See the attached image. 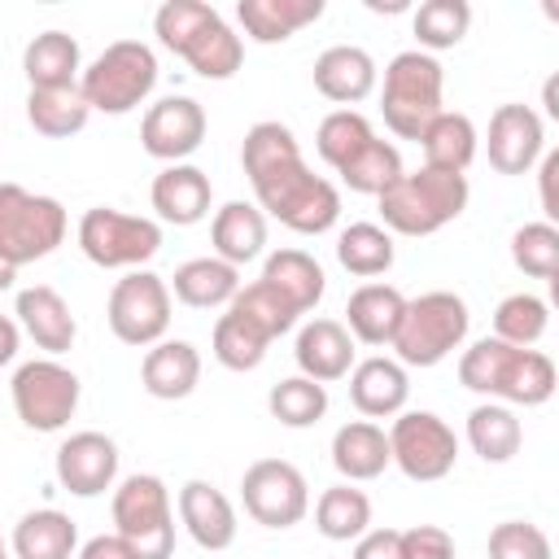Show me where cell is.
Masks as SVG:
<instances>
[{
    "label": "cell",
    "mask_w": 559,
    "mask_h": 559,
    "mask_svg": "<svg viewBox=\"0 0 559 559\" xmlns=\"http://www.w3.org/2000/svg\"><path fill=\"white\" fill-rule=\"evenodd\" d=\"M240 166L253 183L258 210L271 214L275 223H284L288 231L323 236L336 227L341 192L332 179H323L306 166L297 135L284 122H275V118L253 122L245 131V144H240Z\"/></svg>",
    "instance_id": "cell-1"
},
{
    "label": "cell",
    "mask_w": 559,
    "mask_h": 559,
    "mask_svg": "<svg viewBox=\"0 0 559 559\" xmlns=\"http://www.w3.org/2000/svg\"><path fill=\"white\" fill-rule=\"evenodd\" d=\"M459 384L502 406H546L555 397V362L542 349H520L498 336H485L463 349Z\"/></svg>",
    "instance_id": "cell-2"
},
{
    "label": "cell",
    "mask_w": 559,
    "mask_h": 559,
    "mask_svg": "<svg viewBox=\"0 0 559 559\" xmlns=\"http://www.w3.org/2000/svg\"><path fill=\"white\" fill-rule=\"evenodd\" d=\"M153 35L162 39V48L183 57L201 79H231L245 61L240 35L205 0H166L153 13Z\"/></svg>",
    "instance_id": "cell-3"
},
{
    "label": "cell",
    "mask_w": 559,
    "mask_h": 559,
    "mask_svg": "<svg viewBox=\"0 0 559 559\" xmlns=\"http://www.w3.org/2000/svg\"><path fill=\"white\" fill-rule=\"evenodd\" d=\"M467 175H450V170H402L376 201H380V218L384 231L393 236H432L445 223H454L467 210Z\"/></svg>",
    "instance_id": "cell-4"
},
{
    "label": "cell",
    "mask_w": 559,
    "mask_h": 559,
    "mask_svg": "<svg viewBox=\"0 0 559 559\" xmlns=\"http://www.w3.org/2000/svg\"><path fill=\"white\" fill-rule=\"evenodd\" d=\"M467 328H472L467 301L450 288H432V293H419L406 301L389 349L397 354L402 367H437L454 349H463Z\"/></svg>",
    "instance_id": "cell-5"
},
{
    "label": "cell",
    "mask_w": 559,
    "mask_h": 559,
    "mask_svg": "<svg viewBox=\"0 0 559 559\" xmlns=\"http://www.w3.org/2000/svg\"><path fill=\"white\" fill-rule=\"evenodd\" d=\"M445 92V70L437 57L406 48L384 66V87H380V114L384 127L397 140H419V131L445 109L441 105Z\"/></svg>",
    "instance_id": "cell-6"
},
{
    "label": "cell",
    "mask_w": 559,
    "mask_h": 559,
    "mask_svg": "<svg viewBox=\"0 0 559 559\" xmlns=\"http://www.w3.org/2000/svg\"><path fill=\"white\" fill-rule=\"evenodd\" d=\"M157 87V57L140 39H114L92 66L79 74V92L92 114H131L135 105L148 100Z\"/></svg>",
    "instance_id": "cell-7"
},
{
    "label": "cell",
    "mask_w": 559,
    "mask_h": 559,
    "mask_svg": "<svg viewBox=\"0 0 559 559\" xmlns=\"http://www.w3.org/2000/svg\"><path fill=\"white\" fill-rule=\"evenodd\" d=\"M66 205L57 197L26 192L22 183H0V258L26 266L48 258L66 240Z\"/></svg>",
    "instance_id": "cell-8"
},
{
    "label": "cell",
    "mask_w": 559,
    "mask_h": 559,
    "mask_svg": "<svg viewBox=\"0 0 559 559\" xmlns=\"http://www.w3.org/2000/svg\"><path fill=\"white\" fill-rule=\"evenodd\" d=\"M114 533L135 546L140 559H170L175 555V511L170 489L162 476L135 472L114 489Z\"/></svg>",
    "instance_id": "cell-9"
},
{
    "label": "cell",
    "mask_w": 559,
    "mask_h": 559,
    "mask_svg": "<svg viewBox=\"0 0 559 559\" xmlns=\"http://www.w3.org/2000/svg\"><path fill=\"white\" fill-rule=\"evenodd\" d=\"M79 249L105 271H140L162 249V223L122 214L114 205H92L79 218Z\"/></svg>",
    "instance_id": "cell-10"
},
{
    "label": "cell",
    "mask_w": 559,
    "mask_h": 559,
    "mask_svg": "<svg viewBox=\"0 0 559 559\" xmlns=\"http://www.w3.org/2000/svg\"><path fill=\"white\" fill-rule=\"evenodd\" d=\"M13 411L31 432H61L79 411V376L57 358H31L13 371Z\"/></svg>",
    "instance_id": "cell-11"
},
{
    "label": "cell",
    "mask_w": 559,
    "mask_h": 559,
    "mask_svg": "<svg viewBox=\"0 0 559 559\" xmlns=\"http://www.w3.org/2000/svg\"><path fill=\"white\" fill-rule=\"evenodd\" d=\"M384 437H389V463H397V472L406 480L432 485V480H445L459 463V437L432 411L393 415V428Z\"/></svg>",
    "instance_id": "cell-12"
},
{
    "label": "cell",
    "mask_w": 559,
    "mask_h": 559,
    "mask_svg": "<svg viewBox=\"0 0 559 559\" xmlns=\"http://www.w3.org/2000/svg\"><path fill=\"white\" fill-rule=\"evenodd\" d=\"M105 319H109V332L122 345L148 349V345L166 341V328H170V288H166V280L153 275V271H144V266L140 271H127L109 288Z\"/></svg>",
    "instance_id": "cell-13"
},
{
    "label": "cell",
    "mask_w": 559,
    "mask_h": 559,
    "mask_svg": "<svg viewBox=\"0 0 559 559\" xmlns=\"http://www.w3.org/2000/svg\"><path fill=\"white\" fill-rule=\"evenodd\" d=\"M240 502L262 528H293L310 511V485L288 459H258L240 476Z\"/></svg>",
    "instance_id": "cell-14"
},
{
    "label": "cell",
    "mask_w": 559,
    "mask_h": 559,
    "mask_svg": "<svg viewBox=\"0 0 559 559\" xmlns=\"http://www.w3.org/2000/svg\"><path fill=\"white\" fill-rule=\"evenodd\" d=\"M485 153L489 166L498 175H528L542 153H546V122L533 105H498L489 114V135H485Z\"/></svg>",
    "instance_id": "cell-15"
},
{
    "label": "cell",
    "mask_w": 559,
    "mask_h": 559,
    "mask_svg": "<svg viewBox=\"0 0 559 559\" xmlns=\"http://www.w3.org/2000/svg\"><path fill=\"white\" fill-rule=\"evenodd\" d=\"M205 109L201 100L192 96H162L157 105L144 109V122H140V144L148 157L175 166L183 157H192L205 140Z\"/></svg>",
    "instance_id": "cell-16"
},
{
    "label": "cell",
    "mask_w": 559,
    "mask_h": 559,
    "mask_svg": "<svg viewBox=\"0 0 559 559\" xmlns=\"http://www.w3.org/2000/svg\"><path fill=\"white\" fill-rule=\"evenodd\" d=\"M52 472L57 485L74 498H100L105 489H114L118 480V445L114 437L87 428V432H70L57 454H52Z\"/></svg>",
    "instance_id": "cell-17"
},
{
    "label": "cell",
    "mask_w": 559,
    "mask_h": 559,
    "mask_svg": "<svg viewBox=\"0 0 559 559\" xmlns=\"http://www.w3.org/2000/svg\"><path fill=\"white\" fill-rule=\"evenodd\" d=\"M293 358H297V371L306 380H314V384L345 380L354 371V336L345 332L341 319H310L297 332Z\"/></svg>",
    "instance_id": "cell-18"
},
{
    "label": "cell",
    "mask_w": 559,
    "mask_h": 559,
    "mask_svg": "<svg viewBox=\"0 0 559 559\" xmlns=\"http://www.w3.org/2000/svg\"><path fill=\"white\" fill-rule=\"evenodd\" d=\"M406 397H411V376L397 358H384V354H371L362 362H354L349 371V402L358 406V415L367 419H393L406 411Z\"/></svg>",
    "instance_id": "cell-19"
},
{
    "label": "cell",
    "mask_w": 559,
    "mask_h": 559,
    "mask_svg": "<svg viewBox=\"0 0 559 559\" xmlns=\"http://www.w3.org/2000/svg\"><path fill=\"white\" fill-rule=\"evenodd\" d=\"M179 524L188 528V537L201 550H227L236 542V507L223 489H214L210 480H188L179 489Z\"/></svg>",
    "instance_id": "cell-20"
},
{
    "label": "cell",
    "mask_w": 559,
    "mask_h": 559,
    "mask_svg": "<svg viewBox=\"0 0 559 559\" xmlns=\"http://www.w3.org/2000/svg\"><path fill=\"white\" fill-rule=\"evenodd\" d=\"M376 61L358 44H332L314 57V92L332 105H358L376 92Z\"/></svg>",
    "instance_id": "cell-21"
},
{
    "label": "cell",
    "mask_w": 559,
    "mask_h": 559,
    "mask_svg": "<svg viewBox=\"0 0 559 559\" xmlns=\"http://www.w3.org/2000/svg\"><path fill=\"white\" fill-rule=\"evenodd\" d=\"M148 201L157 210L162 223H175V227H192L210 214V201H214V188H210V175L192 162H175L166 166L153 188H148Z\"/></svg>",
    "instance_id": "cell-22"
},
{
    "label": "cell",
    "mask_w": 559,
    "mask_h": 559,
    "mask_svg": "<svg viewBox=\"0 0 559 559\" xmlns=\"http://www.w3.org/2000/svg\"><path fill=\"white\" fill-rule=\"evenodd\" d=\"M17 328L48 354V358H57V354H66L70 345H74V336H79V323H74V314H70V306H66V297L57 293V288H48V284H35V288H22L17 293Z\"/></svg>",
    "instance_id": "cell-23"
},
{
    "label": "cell",
    "mask_w": 559,
    "mask_h": 559,
    "mask_svg": "<svg viewBox=\"0 0 559 559\" xmlns=\"http://www.w3.org/2000/svg\"><path fill=\"white\" fill-rule=\"evenodd\" d=\"M201 380V354L197 345L188 341H157L144 349V362H140V384L148 397L157 402H179L197 389Z\"/></svg>",
    "instance_id": "cell-24"
},
{
    "label": "cell",
    "mask_w": 559,
    "mask_h": 559,
    "mask_svg": "<svg viewBox=\"0 0 559 559\" xmlns=\"http://www.w3.org/2000/svg\"><path fill=\"white\" fill-rule=\"evenodd\" d=\"M22 70H26L31 92L79 87V74H83L79 39L66 35V31H39V35L22 48Z\"/></svg>",
    "instance_id": "cell-25"
},
{
    "label": "cell",
    "mask_w": 559,
    "mask_h": 559,
    "mask_svg": "<svg viewBox=\"0 0 559 559\" xmlns=\"http://www.w3.org/2000/svg\"><path fill=\"white\" fill-rule=\"evenodd\" d=\"M402 310H406V297L393 284H362L345 301V332L354 341L380 349V345L393 341V332L402 323Z\"/></svg>",
    "instance_id": "cell-26"
},
{
    "label": "cell",
    "mask_w": 559,
    "mask_h": 559,
    "mask_svg": "<svg viewBox=\"0 0 559 559\" xmlns=\"http://www.w3.org/2000/svg\"><path fill=\"white\" fill-rule=\"evenodd\" d=\"M210 245H214V258H223L240 271L245 262L262 258V249H266V214L249 201L218 205L214 223H210Z\"/></svg>",
    "instance_id": "cell-27"
},
{
    "label": "cell",
    "mask_w": 559,
    "mask_h": 559,
    "mask_svg": "<svg viewBox=\"0 0 559 559\" xmlns=\"http://www.w3.org/2000/svg\"><path fill=\"white\" fill-rule=\"evenodd\" d=\"M258 280H262L266 288H275L297 314H310V310L323 301V288H328L323 266H319L306 249H275V253H266Z\"/></svg>",
    "instance_id": "cell-28"
},
{
    "label": "cell",
    "mask_w": 559,
    "mask_h": 559,
    "mask_svg": "<svg viewBox=\"0 0 559 559\" xmlns=\"http://www.w3.org/2000/svg\"><path fill=\"white\" fill-rule=\"evenodd\" d=\"M183 306L192 310H218V306H231V297L240 293V271L223 258H188L175 266L170 284H166Z\"/></svg>",
    "instance_id": "cell-29"
},
{
    "label": "cell",
    "mask_w": 559,
    "mask_h": 559,
    "mask_svg": "<svg viewBox=\"0 0 559 559\" xmlns=\"http://www.w3.org/2000/svg\"><path fill=\"white\" fill-rule=\"evenodd\" d=\"M332 467L358 485V480H376L389 467V437L376 419H349L336 428L332 437Z\"/></svg>",
    "instance_id": "cell-30"
},
{
    "label": "cell",
    "mask_w": 559,
    "mask_h": 559,
    "mask_svg": "<svg viewBox=\"0 0 559 559\" xmlns=\"http://www.w3.org/2000/svg\"><path fill=\"white\" fill-rule=\"evenodd\" d=\"M323 17V0H240L236 22L253 44H284Z\"/></svg>",
    "instance_id": "cell-31"
},
{
    "label": "cell",
    "mask_w": 559,
    "mask_h": 559,
    "mask_svg": "<svg viewBox=\"0 0 559 559\" xmlns=\"http://www.w3.org/2000/svg\"><path fill=\"white\" fill-rule=\"evenodd\" d=\"M424 148V166L432 170H450V175H463L480 148V135H476V122L467 114H454V109H441L415 140Z\"/></svg>",
    "instance_id": "cell-32"
},
{
    "label": "cell",
    "mask_w": 559,
    "mask_h": 559,
    "mask_svg": "<svg viewBox=\"0 0 559 559\" xmlns=\"http://www.w3.org/2000/svg\"><path fill=\"white\" fill-rule=\"evenodd\" d=\"M9 550H13V559H70L79 550V528L66 511L39 507L17 520Z\"/></svg>",
    "instance_id": "cell-33"
},
{
    "label": "cell",
    "mask_w": 559,
    "mask_h": 559,
    "mask_svg": "<svg viewBox=\"0 0 559 559\" xmlns=\"http://www.w3.org/2000/svg\"><path fill=\"white\" fill-rule=\"evenodd\" d=\"M467 445L485 459V463H511L524 445V424L511 406L502 402H480L467 415Z\"/></svg>",
    "instance_id": "cell-34"
},
{
    "label": "cell",
    "mask_w": 559,
    "mask_h": 559,
    "mask_svg": "<svg viewBox=\"0 0 559 559\" xmlns=\"http://www.w3.org/2000/svg\"><path fill=\"white\" fill-rule=\"evenodd\" d=\"M314 528L328 542H358L371 528V498L362 489H354L349 480L323 489L314 502Z\"/></svg>",
    "instance_id": "cell-35"
},
{
    "label": "cell",
    "mask_w": 559,
    "mask_h": 559,
    "mask_svg": "<svg viewBox=\"0 0 559 559\" xmlns=\"http://www.w3.org/2000/svg\"><path fill=\"white\" fill-rule=\"evenodd\" d=\"M92 109L79 87H52V92H26V122L48 140H70L87 127Z\"/></svg>",
    "instance_id": "cell-36"
},
{
    "label": "cell",
    "mask_w": 559,
    "mask_h": 559,
    "mask_svg": "<svg viewBox=\"0 0 559 559\" xmlns=\"http://www.w3.org/2000/svg\"><path fill=\"white\" fill-rule=\"evenodd\" d=\"M397 249H393V236L380 227V223H349L341 236H336V262L358 275V280H376L393 266Z\"/></svg>",
    "instance_id": "cell-37"
},
{
    "label": "cell",
    "mask_w": 559,
    "mask_h": 559,
    "mask_svg": "<svg viewBox=\"0 0 559 559\" xmlns=\"http://www.w3.org/2000/svg\"><path fill=\"white\" fill-rule=\"evenodd\" d=\"M210 349H214V358H218L227 371H253V367H262V358H266V349H271V336H266L258 323H249L245 314L223 310L218 323H214Z\"/></svg>",
    "instance_id": "cell-38"
},
{
    "label": "cell",
    "mask_w": 559,
    "mask_h": 559,
    "mask_svg": "<svg viewBox=\"0 0 559 559\" xmlns=\"http://www.w3.org/2000/svg\"><path fill=\"white\" fill-rule=\"evenodd\" d=\"M415 26V39H419V52H441V48H454L463 44L467 26H472V4L467 0H424L411 17Z\"/></svg>",
    "instance_id": "cell-39"
},
{
    "label": "cell",
    "mask_w": 559,
    "mask_h": 559,
    "mask_svg": "<svg viewBox=\"0 0 559 559\" xmlns=\"http://www.w3.org/2000/svg\"><path fill=\"white\" fill-rule=\"evenodd\" d=\"M550 328V306L537 293H511L493 310V336L520 349H533Z\"/></svg>",
    "instance_id": "cell-40"
},
{
    "label": "cell",
    "mask_w": 559,
    "mask_h": 559,
    "mask_svg": "<svg viewBox=\"0 0 559 559\" xmlns=\"http://www.w3.org/2000/svg\"><path fill=\"white\" fill-rule=\"evenodd\" d=\"M341 183L349 188V192H362V197H380L397 175H402V153H397V144H389V140H371L367 148H358L341 170Z\"/></svg>",
    "instance_id": "cell-41"
},
{
    "label": "cell",
    "mask_w": 559,
    "mask_h": 559,
    "mask_svg": "<svg viewBox=\"0 0 559 559\" xmlns=\"http://www.w3.org/2000/svg\"><path fill=\"white\" fill-rule=\"evenodd\" d=\"M266 411L284 424V428H310L328 415V384H314L306 376H288L280 384H271L266 393Z\"/></svg>",
    "instance_id": "cell-42"
},
{
    "label": "cell",
    "mask_w": 559,
    "mask_h": 559,
    "mask_svg": "<svg viewBox=\"0 0 559 559\" xmlns=\"http://www.w3.org/2000/svg\"><path fill=\"white\" fill-rule=\"evenodd\" d=\"M511 262H515V271H524L528 280H550V284H559V280H555V275H559V227L546 223V218L515 227V236H511Z\"/></svg>",
    "instance_id": "cell-43"
},
{
    "label": "cell",
    "mask_w": 559,
    "mask_h": 559,
    "mask_svg": "<svg viewBox=\"0 0 559 559\" xmlns=\"http://www.w3.org/2000/svg\"><path fill=\"white\" fill-rule=\"evenodd\" d=\"M376 140V131H371V122L358 114V109H332L323 122H319V131H314V148H319V157L332 166V170H341L358 148H367Z\"/></svg>",
    "instance_id": "cell-44"
},
{
    "label": "cell",
    "mask_w": 559,
    "mask_h": 559,
    "mask_svg": "<svg viewBox=\"0 0 559 559\" xmlns=\"http://www.w3.org/2000/svg\"><path fill=\"white\" fill-rule=\"evenodd\" d=\"M227 310H236V314H245L249 323H258L271 341H275V336H284V332H293V328H297V319H301V314H297V310H293L275 288H266L262 280L240 284V293L231 297V306H227Z\"/></svg>",
    "instance_id": "cell-45"
},
{
    "label": "cell",
    "mask_w": 559,
    "mask_h": 559,
    "mask_svg": "<svg viewBox=\"0 0 559 559\" xmlns=\"http://www.w3.org/2000/svg\"><path fill=\"white\" fill-rule=\"evenodd\" d=\"M489 559H555L546 528L528 520H502L489 533Z\"/></svg>",
    "instance_id": "cell-46"
},
{
    "label": "cell",
    "mask_w": 559,
    "mask_h": 559,
    "mask_svg": "<svg viewBox=\"0 0 559 559\" xmlns=\"http://www.w3.org/2000/svg\"><path fill=\"white\" fill-rule=\"evenodd\" d=\"M402 559H454V537L441 524H411L397 528Z\"/></svg>",
    "instance_id": "cell-47"
},
{
    "label": "cell",
    "mask_w": 559,
    "mask_h": 559,
    "mask_svg": "<svg viewBox=\"0 0 559 559\" xmlns=\"http://www.w3.org/2000/svg\"><path fill=\"white\" fill-rule=\"evenodd\" d=\"M354 559H402L397 528H367V533L354 542Z\"/></svg>",
    "instance_id": "cell-48"
},
{
    "label": "cell",
    "mask_w": 559,
    "mask_h": 559,
    "mask_svg": "<svg viewBox=\"0 0 559 559\" xmlns=\"http://www.w3.org/2000/svg\"><path fill=\"white\" fill-rule=\"evenodd\" d=\"M537 179H542V214H546V223H555L559 218V153L550 148V153H542V166H537Z\"/></svg>",
    "instance_id": "cell-49"
},
{
    "label": "cell",
    "mask_w": 559,
    "mask_h": 559,
    "mask_svg": "<svg viewBox=\"0 0 559 559\" xmlns=\"http://www.w3.org/2000/svg\"><path fill=\"white\" fill-rule=\"evenodd\" d=\"M79 559H140V555H135V546L127 537L100 533V537H92V542L79 546Z\"/></svg>",
    "instance_id": "cell-50"
},
{
    "label": "cell",
    "mask_w": 559,
    "mask_h": 559,
    "mask_svg": "<svg viewBox=\"0 0 559 559\" xmlns=\"http://www.w3.org/2000/svg\"><path fill=\"white\" fill-rule=\"evenodd\" d=\"M17 345H22V328H17V319L0 314V367H9V362L17 358Z\"/></svg>",
    "instance_id": "cell-51"
},
{
    "label": "cell",
    "mask_w": 559,
    "mask_h": 559,
    "mask_svg": "<svg viewBox=\"0 0 559 559\" xmlns=\"http://www.w3.org/2000/svg\"><path fill=\"white\" fill-rule=\"evenodd\" d=\"M546 118H559V105H555V79H546Z\"/></svg>",
    "instance_id": "cell-52"
},
{
    "label": "cell",
    "mask_w": 559,
    "mask_h": 559,
    "mask_svg": "<svg viewBox=\"0 0 559 559\" xmlns=\"http://www.w3.org/2000/svg\"><path fill=\"white\" fill-rule=\"evenodd\" d=\"M13 280H17V266H9V262L0 258V293H4V288H13Z\"/></svg>",
    "instance_id": "cell-53"
},
{
    "label": "cell",
    "mask_w": 559,
    "mask_h": 559,
    "mask_svg": "<svg viewBox=\"0 0 559 559\" xmlns=\"http://www.w3.org/2000/svg\"><path fill=\"white\" fill-rule=\"evenodd\" d=\"M0 559H13V555H9V542H4V533H0Z\"/></svg>",
    "instance_id": "cell-54"
}]
</instances>
